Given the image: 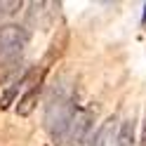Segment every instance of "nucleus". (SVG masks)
Masks as SVG:
<instances>
[{
  "mask_svg": "<svg viewBox=\"0 0 146 146\" xmlns=\"http://www.w3.org/2000/svg\"><path fill=\"white\" fill-rule=\"evenodd\" d=\"M141 146H146V115H144V130H141Z\"/></svg>",
  "mask_w": 146,
  "mask_h": 146,
  "instance_id": "obj_9",
  "label": "nucleus"
},
{
  "mask_svg": "<svg viewBox=\"0 0 146 146\" xmlns=\"http://www.w3.org/2000/svg\"><path fill=\"white\" fill-rule=\"evenodd\" d=\"M17 7H19V3H0V19L7 17V14H12Z\"/></svg>",
  "mask_w": 146,
  "mask_h": 146,
  "instance_id": "obj_8",
  "label": "nucleus"
},
{
  "mask_svg": "<svg viewBox=\"0 0 146 146\" xmlns=\"http://www.w3.org/2000/svg\"><path fill=\"white\" fill-rule=\"evenodd\" d=\"M94 115H97V108H92V106H85V108H80V111H76L73 123H71V132H68L73 146H83L85 144L87 134H90V130H92V125H94Z\"/></svg>",
  "mask_w": 146,
  "mask_h": 146,
  "instance_id": "obj_3",
  "label": "nucleus"
},
{
  "mask_svg": "<svg viewBox=\"0 0 146 146\" xmlns=\"http://www.w3.org/2000/svg\"><path fill=\"white\" fill-rule=\"evenodd\" d=\"M144 21H146V14H144Z\"/></svg>",
  "mask_w": 146,
  "mask_h": 146,
  "instance_id": "obj_10",
  "label": "nucleus"
},
{
  "mask_svg": "<svg viewBox=\"0 0 146 146\" xmlns=\"http://www.w3.org/2000/svg\"><path fill=\"white\" fill-rule=\"evenodd\" d=\"M118 132H120V123L115 118H108L102 125V130L97 132L92 146H118Z\"/></svg>",
  "mask_w": 146,
  "mask_h": 146,
  "instance_id": "obj_4",
  "label": "nucleus"
},
{
  "mask_svg": "<svg viewBox=\"0 0 146 146\" xmlns=\"http://www.w3.org/2000/svg\"><path fill=\"white\" fill-rule=\"evenodd\" d=\"M24 83H26V76H24V78H19V80H17V83H14L10 90H7L5 97H3V102H0V108H7V106L14 102V97H17V92H19V87H21Z\"/></svg>",
  "mask_w": 146,
  "mask_h": 146,
  "instance_id": "obj_7",
  "label": "nucleus"
},
{
  "mask_svg": "<svg viewBox=\"0 0 146 146\" xmlns=\"http://www.w3.org/2000/svg\"><path fill=\"white\" fill-rule=\"evenodd\" d=\"M73 115H76V104L73 99L64 92H54L50 104H47V113H45V123H47V130L52 134V139L61 144L71 132V123Z\"/></svg>",
  "mask_w": 146,
  "mask_h": 146,
  "instance_id": "obj_1",
  "label": "nucleus"
},
{
  "mask_svg": "<svg viewBox=\"0 0 146 146\" xmlns=\"http://www.w3.org/2000/svg\"><path fill=\"white\" fill-rule=\"evenodd\" d=\"M118 146H134V120L132 118H125V120L120 123Z\"/></svg>",
  "mask_w": 146,
  "mask_h": 146,
  "instance_id": "obj_6",
  "label": "nucleus"
},
{
  "mask_svg": "<svg viewBox=\"0 0 146 146\" xmlns=\"http://www.w3.org/2000/svg\"><path fill=\"white\" fill-rule=\"evenodd\" d=\"M26 42H29V33L21 26H0V61L19 54L26 47Z\"/></svg>",
  "mask_w": 146,
  "mask_h": 146,
  "instance_id": "obj_2",
  "label": "nucleus"
},
{
  "mask_svg": "<svg viewBox=\"0 0 146 146\" xmlns=\"http://www.w3.org/2000/svg\"><path fill=\"white\" fill-rule=\"evenodd\" d=\"M40 92H42V78H38V83H33L31 90L19 99V104H17V113H19V115H29L33 108H35V102H38Z\"/></svg>",
  "mask_w": 146,
  "mask_h": 146,
  "instance_id": "obj_5",
  "label": "nucleus"
}]
</instances>
